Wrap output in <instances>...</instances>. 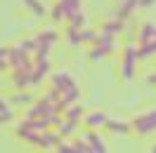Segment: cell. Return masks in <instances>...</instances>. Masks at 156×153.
Listing matches in <instances>:
<instances>
[{
	"mask_svg": "<svg viewBox=\"0 0 156 153\" xmlns=\"http://www.w3.org/2000/svg\"><path fill=\"white\" fill-rule=\"evenodd\" d=\"M80 12V0H59L52 7V19L62 21V19H71L73 14Z\"/></svg>",
	"mask_w": 156,
	"mask_h": 153,
	"instance_id": "6da1fadb",
	"label": "cell"
},
{
	"mask_svg": "<svg viewBox=\"0 0 156 153\" xmlns=\"http://www.w3.org/2000/svg\"><path fill=\"white\" fill-rule=\"evenodd\" d=\"M154 151H156V146H154Z\"/></svg>",
	"mask_w": 156,
	"mask_h": 153,
	"instance_id": "2e32d148",
	"label": "cell"
},
{
	"mask_svg": "<svg viewBox=\"0 0 156 153\" xmlns=\"http://www.w3.org/2000/svg\"><path fill=\"white\" fill-rule=\"evenodd\" d=\"M137 59H140L137 49L133 47V45H128V47L123 49V54H121V73H123L126 80H133V76H135V66H137Z\"/></svg>",
	"mask_w": 156,
	"mask_h": 153,
	"instance_id": "3957f363",
	"label": "cell"
},
{
	"mask_svg": "<svg viewBox=\"0 0 156 153\" xmlns=\"http://www.w3.org/2000/svg\"><path fill=\"white\" fill-rule=\"evenodd\" d=\"M130 127H133L137 134H142V137L151 134L156 130V108L154 111H147V113H142V115H137L135 120L130 123Z\"/></svg>",
	"mask_w": 156,
	"mask_h": 153,
	"instance_id": "7a4b0ae2",
	"label": "cell"
},
{
	"mask_svg": "<svg viewBox=\"0 0 156 153\" xmlns=\"http://www.w3.org/2000/svg\"><path fill=\"white\" fill-rule=\"evenodd\" d=\"M151 5H156V0H140V7H151Z\"/></svg>",
	"mask_w": 156,
	"mask_h": 153,
	"instance_id": "5bb4252c",
	"label": "cell"
},
{
	"mask_svg": "<svg viewBox=\"0 0 156 153\" xmlns=\"http://www.w3.org/2000/svg\"><path fill=\"white\" fill-rule=\"evenodd\" d=\"M24 5H26V7H31L36 17H45V14H48V12H45V7H43V2H40V0H24Z\"/></svg>",
	"mask_w": 156,
	"mask_h": 153,
	"instance_id": "8fae6325",
	"label": "cell"
},
{
	"mask_svg": "<svg viewBox=\"0 0 156 153\" xmlns=\"http://www.w3.org/2000/svg\"><path fill=\"white\" fill-rule=\"evenodd\" d=\"M137 54H140V57H151V54H156V33L137 47Z\"/></svg>",
	"mask_w": 156,
	"mask_h": 153,
	"instance_id": "8992f818",
	"label": "cell"
},
{
	"mask_svg": "<svg viewBox=\"0 0 156 153\" xmlns=\"http://www.w3.org/2000/svg\"><path fill=\"white\" fill-rule=\"evenodd\" d=\"M149 83H151V85H156V76H149Z\"/></svg>",
	"mask_w": 156,
	"mask_h": 153,
	"instance_id": "9a60e30c",
	"label": "cell"
},
{
	"mask_svg": "<svg viewBox=\"0 0 156 153\" xmlns=\"http://www.w3.org/2000/svg\"><path fill=\"white\" fill-rule=\"evenodd\" d=\"M135 7H140V0H123V2H121V7L116 10V14H114V17L123 21V19H128V14L135 10Z\"/></svg>",
	"mask_w": 156,
	"mask_h": 153,
	"instance_id": "5b68a950",
	"label": "cell"
},
{
	"mask_svg": "<svg viewBox=\"0 0 156 153\" xmlns=\"http://www.w3.org/2000/svg\"><path fill=\"white\" fill-rule=\"evenodd\" d=\"M116 47V40H114V36H109V33H102V36H97V45L92 47V52H90V59L92 61H97V59L107 57L111 49Z\"/></svg>",
	"mask_w": 156,
	"mask_h": 153,
	"instance_id": "277c9868",
	"label": "cell"
},
{
	"mask_svg": "<svg viewBox=\"0 0 156 153\" xmlns=\"http://www.w3.org/2000/svg\"><path fill=\"white\" fill-rule=\"evenodd\" d=\"M31 99H33V97H31L29 92H17V94L12 97L14 104H31Z\"/></svg>",
	"mask_w": 156,
	"mask_h": 153,
	"instance_id": "4fadbf2b",
	"label": "cell"
},
{
	"mask_svg": "<svg viewBox=\"0 0 156 153\" xmlns=\"http://www.w3.org/2000/svg\"><path fill=\"white\" fill-rule=\"evenodd\" d=\"M104 127H107L109 132H118V134H128L133 127L128 123H123V120H109L107 118V123H104Z\"/></svg>",
	"mask_w": 156,
	"mask_h": 153,
	"instance_id": "52a82bcc",
	"label": "cell"
},
{
	"mask_svg": "<svg viewBox=\"0 0 156 153\" xmlns=\"http://www.w3.org/2000/svg\"><path fill=\"white\" fill-rule=\"evenodd\" d=\"M104 123H107V115L102 113V111L90 113L88 118H85V125H88V127H104Z\"/></svg>",
	"mask_w": 156,
	"mask_h": 153,
	"instance_id": "30bf717a",
	"label": "cell"
},
{
	"mask_svg": "<svg viewBox=\"0 0 156 153\" xmlns=\"http://www.w3.org/2000/svg\"><path fill=\"white\" fill-rule=\"evenodd\" d=\"M85 141H88V146H90V151H99V153H104L107 151V146H104V141L99 139L95 132H88L85 134Z\"/></svg>",
	"mask_w": 156,
	"mask_h": 153,
	"instance_id": "ba28073f",
	"label": "cell"
},
{
	"mask_svg": "<svg viewBox=\"0 0 156 153\" xmlns=\"http://www.w3.org/2000/svg\"><path fill=\"white\" fill-rule=\"evenodd\" d=\"M64 115H66L69 120H73V123H76V120L83 118V108H80V106H71V111H66Z\"/></svg>",
	"mask_w": 156,
	"mask_h": 153,
	"instance_id": "7c38bea8",
	"label": "cell"
},
{
	"mask_svg": "<svg viewBox=\"0 0 156 153\" xmlns=\"http://www.w3.org/2000/svg\"><path fill=\"white\" fill-rule=\"evenodd\" d=\"M121 31H123V21L116 19V17H114V21H107V24L102 26V33H109V36H114V38H116Z\"/></svg>",
	"mask_w": 156,
	"mask_h": 153,
	"instance_id": "9c48e42d",
	"label": "cell"
}]
</instances>
